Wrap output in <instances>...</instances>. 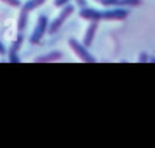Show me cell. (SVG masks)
<instances>
[{
  "instance_id": "5bb4252c",
  "label": "cell",
  "mask_w": 155,
  "mask_h": 148,
  "mask_svg": "<svg viewBox=\"0 0 155 148\" xmlns=\"http://www.w3.org/2000/svg\"><path fill=\"white\" fill-rule=\"evenodd\" d=\"M70 1L71 0H54L53 4H54L56 7H63V6L68 5V4H70Z\"/></svg>"
},
{
  "instance_id": "2e32d148",
  "label": "cell",
  "mask_w": 155,
  "mask_h": 148,
  "mask_svg": "<svg viewBox=\"0 0 155 148\" xmlns=\"http://www.w3.org/2000/svg\"><path fill=\"white\" fill-rule=\"evenodd\" d=\"M74 1H75V4H76L79 7H81V8L87 7V1H86V0H74Z\"/></svg>"
},
{
  "instance_id": "ba28073f",
  "label": "cell",
  "mask_w": 155,
  "mask_h": 148,
  "mask_svg": "<svg viewBox=\"0 0 155 148\" xmlns=\"http://www.w3.org/2000/svg\"><path fill=\"white\" fill-rule=\"evenodd\" d=\"M62 58H63V52L59 50H53V51H50L45 55L38 56L34 61L40 62V63H46V62H56V61H59Z\"/></svg>"
},
{
  "instance_id": "5b68a950",
  "label": "cell",
  "mask_w": 155,
  "mask_h": 148,
  "mask_svg": "<svg viewBox=\"0 0 155 148\" xmlns=\"http://www.w3.org/2000/svg\"><path fill=\"white\" fill-rule=\"evenodd\" d=\"M98 27H99V21H91L88 27L86 28L85 30V34H84V38H82V44L86 46V47H90L96 38V34H97V30H98Z\"/></svg>"
},
{
  "instance_id": "e0dca14e",
  "label": "cell",
  "mask_w": 155,
  "mask_h": 148,
  "mask_svg": "<svg viewBox=\"0 0 155 148\" xmlns=\"http://www.w3.org/2000/svg\"><path fill=\"white\" fill-rule=\"evenodd\" d=\"M6 53V47H5V45L0 41V56H4Z\"/></svg>"
},
{
  "instance_id": "8fae6325",
  "label": "cell",
  "mask_w": 155,
  "mask_h": 148,
  "mask_svg": "<svg viewBox=\"0 0 155 148\" xmlns=\"http://www.w3.org/2000/svg\"><path fill=\"white\" fill-rule=\"evenodd\" d=\"M142 4V0H117L115 6L116 7H134L139 6Z\"/></svg>"
},
{
  "instance_id": "277c9868",
  "label": "cell",
  "mask_w": 155,
  "mask_h": 148,
  "mask_svg": "<svg viewBox=\"0 0 155 148\" xmlns=\"http://www.w3.org/2000/svg\"><path fill=\"white\" fill-rule=\"evenodd\" d=\"M127 16H128V11L125 7L102 10V19H107V21H122Z\"/></svg>"
},
{
  "instance_id": "8992f818",
  "label": "cell",
  "mask_w": 155,
  "mask_h": 148,
  "mask_svg": "<svg viewBox=\"0 0 155 148\" xmlns=\"http://www.w3.org/2000/svg\"><path fill=\"white\" fill-rule=\"evenodd\" d=\"M22 42H23V35L22 33H18V36L17 39L11 44L10 46V50H8V61L12 62V63H17L19 62V57H18V51L22 46Z\"/></svg>"
},
{
  "instance_id": "d6986e66",
  "label": "cell",
  "mask_w": 155,
  "mask_h": 148,
  "mask_svg": "<svg viewBox=\"0 0 155 148\" xmlns=\"http://www.w3.org/2000/svg\"><path fill=\"white\" fill-rule=\"evenodd\" d=\"M93 1H96V2H99V4H101V0H93Z\"/></svg>"
},
{
  "instance_id": "30bf717a",
  "label": "cell",
  "mask_w": 155,
  "mask_h": 148,
  "mask_svg": "<svg viewBox=\"0 0 155 148\" xmlns=\"http://www.w3.org/2000/svg\"><path fill=\"white\" fill-rule=\"evenodd\" d=\"M45 1H46V0H28V1H25V2L21 6V8H23V10L27 11V12H31V11H34L35 8L40 7L42 4H45Z\"/></svg>"
},
{
  "instance_id": "6da1fadb",
  "label": "cell",
  "mask_w": 155,
  "mask_h": 148,
  "mask_svg": "<svg viewBox=\"0 0 155 148\" xmlns=\"http://www.w3.org/2000/svg\"><path fill=\"white\" fill-rule=\"evenodd\" d=\"M74 10H75V6H74L73 4H68V5L63 6L62 10H61V12L58 13V16L48 24L47 33L51 34V35H52V34H56V33L62 28V25L64 24V22L73 15Z\"/></svg>"
},
{
  "instance_id": "ac0fdd59",
  "label": "cell",
  "mask_w": 155,
  "mask_h": 148,
  "mask_svg": "<svg viewBox=\"0 0 155 148\" xmlns=\"http://www.w3.org/2000/svg\"><path fill=\"white\" fill-rule=\"evenodd\" d=\"M149 61H151V62H155V57H149Z\"/></svg>"
},
{
  "instance_id": "4fadbf2b",
  "label": "cell",
  "mask_w": 155,
  "mask_h": 148,
  "mask_svg": "<svg viewBox=\"0 0 155 148\" xmlns=\"http://www.w3.org/2000/svg\"><path fill=\"white\" fill-rule=\"evenodd\" d=\"M138 62H149V56L147 51H142L138 56Z\"/></svg>"
},
{
  "instance_id": "7a4b0ae2",
  "label": "cell",
  "mask_w": 155,
  "mask_h": 148,
  "mask_svg": "<svg viewBox=\"0 0 155 148\" xmlns=\"http://www.w3.org/2000/svg\"><path fill=\"white\" fill-rule=\"evenodd\" d=\"M68 44L70 46V49L74 51L75 56L78 58H80L82 62H87V63H94L96 62V58L88 52V47H86L82 42H80L78 39L75 38H70L68 40Z\"/></svg>"
},
{
  "instance_id": "7c38bea8",
  "label": "cell",
  "mask_w": 155,
  "mask_h": 148,
  "mask_svg": "<svg viewBox=\"0 0 155 148\" xmlns=\"http://www.w3.org/2000/svg\"><path fill=\"white\" fill-rule=\"evenodd\" d=\"M1 2L11 6V7H21L22 6V2L21 0H0Z\"/></svg>"
},
{
  "instance_id": "9a60e30c",
  "label": "cell",
  "mask_w": 155,
  "mask_h": 148,
  "mask_svg": "<svg viewBox=\"0 0 155 148\" xmlns=\"http://www.w3.org/2000/svg\"><path fill=\"white\" fill-rule=\"evenodd\" d=\"M117 0H101V5L105 6V7H110V6H115Z\"/></svg>"
},
{
  "instance_id": "3957f363",
  "label": "cell",
  "mask_w": 155,
  "mask_h": 148,
  "mask_svg": "<svg viewBox=\"0 0 155 148\" xmlns=\"http://www.w3.org/2000/svg\"><path fill=\"white\" fill-rule=\"evenodd\" d=\"M48 18L45 16V15H40L38 21H36V25L31 33V35L29 36V42L33 44V45H36L39 44L44 35L47 33V29H48Z\"/></svg>"
},
{
  "instance_id": "9c48e42d",
  "label": "cell",
  "mask_w": 155,
  "mask_h": 148,
  "mask_svg": "<svg viewBox=\"0 0 155 148\" xmlns=\"http://www.w3.org/2000/svg\"><path fill=\"white\" fill-rule=\"evenodd\" d=\"M28 17H29V12L24 11L23 8H21L19 16H18V21H17V30H18V33H22L27 28Z\"/></svg>"
},
{
  "instance_id": "52a82bcc",
  "label": "cell",
  "mask_w": 155,
  "mask_h": 148,
  "mask_svg": "<svg viewBox=\"0 0 155 148\" xmlns=\"http://www.w3.org/2000/svg\"><path fill=\"white\" fill-rule=\"evenodd\" d=\"M79 16L86 21H102V10H96L91 7H84L80 10Z\"/></svg>"
}]
</instances>
